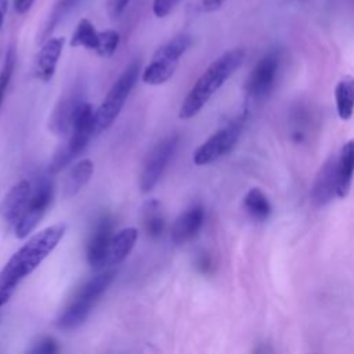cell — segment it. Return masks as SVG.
<instances>
[{
  "label": "cell",
  "instance_id": "cell-1",
  "mask_svg": "<svg viewBox=\"0 0 354 354\" xmlns=\"http://www.w3.org/2000/svg\"><path fill=\"white\" fill-rule=\"evenodd\" d=\"M65 224L50 225L24 243L0 271V306H4L18 285L29 277L43 260L57 248L65 234Z\"/></svg>",
  "mask_w": 354,
  "mask_h": 354
},
{
  "label": "cell",
  "instance_id": "cell-2",
  "mask_svg": "<svg viewBox=\"0 0 354 354\" xmlns=\"http://www.w3.org/2000/svg\"><path fill=\"white\" fill-rule=\"evenodd\" d=\"M245 48L236 47L217 57L198 77L187 97L184 98L178 116L180 119H191L201 112L214 93L230 79V76L245 61Z\"/></svg>",
  "mask_w": 354,
  "mask_h": 354
},
{
  "label": "cell",
  "instance_id": "cell-3",
  "mask_svg": "<svg viewBox=\"0 0 354 354\" xmlns=\"http://www.w3.org/2000/svg\"><path fill=\"white\" fill-rule=\"evenodd\" d=\"M116 272L106 270L88 279L73 296L71 303L62 311L57 319V326L64 330H72L79 328L90 315L95 301L108 289L115 279Z\"/></svg>",
  "mask_w": 354,
  "mask_h": 354
},
{
  "label": "cell",
  "instance_id": "cell-4",
  "mask_svg": "<svg viewBox=\"0 0 354 354\" xmlns=\"http://www.w3.org/2000/svg\"><path fill=\"white\" fill-rule=\"evenodd\" d=\"M95 111L91 104L83 102L72 122L71 136L64 147H61L55 153L48 166V173L55 174L66 167L75 158L80 155V152L86 148L91 136L95 133Z\"/></svg>",
  "mask_w": 354,
  "mask_h": 354
},
{
  "label": "cell",
  "instance_id": "cell-5",
  "mask_svg": "<svg viewBox=\"0 0 354 354\" xmlns=\"http://www.w3.org/2000/svg\"><path fill=\"white\" fill-rule=\"evenodd\" d=\"M140 61L136 59L120 73V76L115 80L108 94L95 109V133L100 134L104 130L109 129L116 118L119 116L126 100L129 98L137 79L140 75Z\"/></svg>",
  "mask_w": 354,
  "mask_h": 354
},
{
  "label": "cell",
  "instance_id": "cell-6",
  "mask_svg": "<svg viewBox=\"0 0 354 354\" xmlns=\"http://www.w3.org/2000/svg\"><path fill=\"white\" fill-rule=\"evenodd\" d=\"M191 43V36L181 33L162 44L145 66L141 77L142 82L149 86H160L166 83L174 75L180 58L189 48Z\"/></svg>",
  "mask_w": 354,
  "mask_h": 354
},
{
  "label": "cell",
  "instance_id": "cell-7",
  "mask_svg": "<svg viewBox=\"0 0 354 354\" xmlns=\"http://www.w3.org/2000/svg\"><path fill=\"white\" fill-rule=\"evenodd\" d=\"M54 196V184L50 176H41L32 185L26 207L14 227L15 236L19 239L30 235L40 220L44 217Z\"/></svg>",
  "mask_w": 354,
  "mask_h": 354
},
{
  "label": "cell",
  "instance_id": "cell-8",
  "mask_svg": "<svg viewBox=\"0 0 354 354\" xmlns=\"http://www.w3.org/2000/svg\"><path fill=\"white\" fill-rule=\"evenodd\" d=\"M246 115H241L218 129L212 134L203 144H201L194 152V163L198 166H205L216 162L217 159L227 155L238 142Z\"/></svg>",
  "mask_w": 354,
  "mask_h": 354
},
{
  "label": "cell",
  "instance_id": "cell-9",
  "mask_svg": "<svg viewBox=\"0 0 354 354\" xmlns=\"http://www.w3.org/2000/svg\"><path fill=\"white\" fill-rule=\"evenodd\" d=\"M281 68V51L271 50L264 54L250 71L245 83L246 94L250 100L259 101L267 97L275 86Z\"/></svg>",
  "mask_w": 354,
  "mask_h": 354
},
{
  "label": "cell",
  "instance_id": "cell-10",
  "mask_svg": "<svg viewBox=\"0 0 354 354\" xmlns=\"http://www.w3.org/2000/svg\"><path fill=\"white\" fill-rule=\"evenodd\" d=\"M178 145V136L170 134L160 140L147 156L141 174H140V188L141 191L149 192L160 180L166 166L169 165L171 156L174 155Z\"/></svg>",
  "mask_w": 354,
  "mask_h": 354
},
{
  "label": "cell",
  "instance_id": "cell-11",
  "mask_svg": "<svg viewBox=\"0 0 354 354\" xmlns=\"http://www.w3.org/2000/svg\"><path fill=\"white\" fill-rule=\"evenodd\" d=\"M83 102L84 100L82 86H75L68 93H65L57 102L54 112L50 118V130L58 136L66 134L71 130L75 115Z\"/></svg>",
  "mask_w": 354,
  "mask_h": 354
},
{
  "label": "cell",
  "instance_id": "cell-12",
  "mask_svg": "<svg viewBox=\"0 0 354 354\" xmlns=\"http://www.w3.org/2000/svg\"><path fill=\"white\" fill-rule=\"evenodd\" d=\"M112 231L113 220L109 216H102L97 220L87 243V261L95 270L106 266L108 249L113 236Z\"/></svg>",
  "mask_w": 354,
  "mask_h": 354
},
{
  "label": "cell",
  "instance_id": "cell-13",
  "mask_svg": "<svg viewBox=\"0 0 354 354\" xmlns=\"http://www.w3.org/2000/svg\"><path fill=\"white\" fill-rule=\"evenodd\" d=\"M336 162L337 158L329 156L318 169L313 187H311V202L315 207L326 206L336 194L337 177H336Z\"/></svg>",
  "mask_w": 354,
  "mask_h": 354
},
{
  "label": "cell",
  "instance_id": "cell-14",
  "mask_svg": "<svg viewBox=\"0 0 354 354\" xmlns=\"http://www.w3.org/2000/svg\"><path fill=\"white\" fill-rule=\"evenodd\" d=\"M205 221V209L202 205L195 203L185 209L173 223L171 242L174 245H184L198 235Z\"/></svg>",
  "mask_w": 354,
  "mask_h": 354
},
{
  "label": "cell",
  "instance_id": "cell-15",
  "mask_svg": "<svg viewBox=\"0 0 354 354\" xmlns=\"http://www.w3.org/2000/svg\"><path fill=\"white\" fill-rule=\"evenodd\" d=\"M65 37L54 36L43 41L35 59V75L41 82H50L55 73L58 59L62 54Z\"/></svg>",
  "mask_w": 354,
  "mask_h": 354
},
{
  "label": "cell",
  "instance_id": "cell-16",
  "mask_svg": "<svg viewBox=\"0 0 354 354\" xmlns=\"http://www.w3.org/2000/svg\"><path fill=\"white\" fill-rule=\"evenodd\" d=\"M30 191H32V183L28 180H19L17 184H14L10 188V191L4 196L0 205V214L8 225L15 227V224L21 218L26 207Z\"/></svg>",
  "mask_w": 354,
  "mask_h": 354
},
{
  "label": "cell",
  "instance_id": "cell-17",
  "mask_svg": "<svg viewBox=\"0 0 354 354\" xmlns=\"http://www.w3.org/2000/svg\"><path fill=\"white\" fill-rule=\"evenodd\" d=\"M354 176V138L348 140L337 158L336 162V177H337V189L336 194L339 198H346L350 192L351 183Z\"/></svg>",
  "mask_w": 354,
  "mask_h": 354
},
{
  "label": "cell",
  "instance_id": "cell-18",
  "mask_svg": "<svg viewBox=\"0 0 354 354\" xmlns=\"http://www.w3.org/2000/svg\"><path fill=\"white\" fill-rule=\"evenodd\" d=\"M138 238V231L134 227H127L118 231L109 243L108 256H106V266H118L120 264L133 250Z\"/></svg>",
  "mask_w": 354,
  "mask_h": 354
},
{
  "label": "cell",
  "instance_id": "cell-19",
  "mask_svg": "<svg viewBox=\"0 0 354 354\" xmlns=\"http://www.w3.org/2000/svg\"><path fill=\"white\" fill-rule=\"evenodd\" d=\"M94 171V163L90 159H82L72 166L64 181V196H75L90 181Z\"/></svg>",
  "mask_w": 354,
  "mask_h": 354
},
{
  "label": "cell",
  "instance_id": "cell-20",
  "mask_svg": "<svg viewBox=\"0 0 354 354\" xmlns=\"http://www.w3.org/2000/svg\"><path fill=\"white\" fill-rule=\"evenodd\" d=\"M336 111L342 120H348L354 111V77L344 76L335 87Z\"/></svg>",
  "mask_w": 354,
  "mask_h": 354
},
{
  "label": "cell",
  "instance_id": "cell-21",
  "mask_svg": "<svg viewBox=\"0 0 354 354\" xmlns=\"http://www.w3.org/2000/svg\"><path fill=\"white\" fill-rule=\"evenodd\" d=\"M142 224L148 236L159 238L165 231V214L162 205L156 199L145 202L142 207Z\"/></svg>",
  "mask_w": 354,
  "mask_h": 354
},
{
  "label": "cell",
  "instance_id": "cell-22",
  "mask_svg": "<svg viewBox=\"0 0 354 354\" xmlns=\"http://www.w3.org/2000/svg\"><path fill=\"white\" fill-rule=\"evenodd\" d=\"M98 41H100V32L95 29L94 24L87 18H82L77 22L75 32L72 33L69 44L72 47H83V48L95 51L98 47Z\"/></svg>",
  "mask_w": 354,
  "mask_h": 354
},
{
  "label": "cell",
  "instance_id": "cell-23",
  "mask_svg": "<svg viewBox=\"0 0 354 354\" xmlns=\"http://www.w3.org/2000/svg\"><path fill=\"white\" fill-rule=\"evenodd\" d=\"M243 207L248 214L257 221H266L271 214V205L259 188H250L243 198Z\"/></svg>",
  "mask_w": 354,
  "mask_h": 354
},
{
  "label": "cell",
  "instance_id": "cell-24",
  "mask_svg": "<svg viewBox=\"0 0 354 354\" xmlns=\"http://www.w3.org/2000/svg\"><path fill=\"white\" fill-rule=\"evenodd\" d=\"M311 124V112L303 105H297L290 115V137L295 142H303L308 136Z\"/></svg>",
  "mask_w": 354,
  "mask_h": 354
},
{
  "label": "cell",
  "instance_id": "cell-25",
  "mask_svg": "<svg viewBox=\"0 0 354 354\" xmlns=\"http://www.w3.org/2000/svg\"><path fill=\"white\" fill-rule=\"evenodd\" d=\"M79 0H61L57 7L54 8V11L51 12V15L48 17V21L47 24L44 25L37 41H44L48 39L50 33L53 32V29L58 25V22L71 11V8L77 3Z\"/></svg>",
  "mask_w": 354,
  "mask_h": 354
},
{
  "label": "cell",
  "instance_id": "cell-26",
  "mask_svg": "<svg viewBox=\"0 0 354 354\" xmlns=\"http://www.w3.org/2000/svg\"><path fill=\"white\" fill-rule=\"evenodd\" d=\"M119 41H120V36L116 30H113V29L102 30V32H100V41H98V47H97L95 53L102 58H109L118 50Z\"/></svg>",
  "mask_w": 354,
  "mask_h": 354
},
{
  "label": "cell",
  "instance_id": "cell-27",
  "mask_svg": "<svg viewBox=\"0 0 354 354\" xmlns=\"http://www.w3.org/2000/svg\"><path fill=\"white\" fill-rule=\"evenodd\" d=\"M14 68H15V51H14L12 47H10L7 50V54L4 57V62H3V66H1V71H0V108L3 105L8 84L11 82Z\"/></svg>",
  "mask_w": 354,
  "mask_h": 354
},
{
  "label": "cell",
  "instance_id": "cell-28",
  "mask_svg": "<svg viewBox=\"0 0 354 354\" xmlns=\"http://www.w3.org/2000/svg\"><path fill=\"white\" fill-rule=\"evenodd\" d=\"M58 350H59V347H58L57 340L51 336H44V337H40L39 342L35 343V346L30 348V353H35V354H54Z\"/></svg>",
  "mask_w": 354,
  "mask_h": 354
},
{
  "label": "cell",
  "instance_id": "cell-29",
  "mask_svg": "<svg viewBox=\"0 0 354 354\" xmlns=\"http://www.w3.org/2000/svg\"><path fill=\"white\" fill-rule=\"evenodd\" d=\"M178 1L180 0H153L152 11H153L155 17L165 18L174 10V7L177 6Z\"/></svg>",
  "mask_w": 354,
  "mask_h": 354
},
{
  "label": "cell",
  "instance_id": "cell-30",
  "mask_svg": "<svg viewBox=\"0 0 354 354\" xmlns=\"http://www.w3.org/2000/svg\"><path fill=\"white\" fill-rule=\"evenodd\" d=\"M131 0H106V11L112 19L122 17Z\"/></svg>",
  "mask_w": 354,
  "mask_h": 354
},
{
  "label": "cell",
  "instance_id": "cell-31",
  "mask_svg": "<svg viewBox=\"0 0 354 354\" xmlns=\"http://www.w3.org/2000/svg\"><path fill=\"white\" fill-rule=\"evenodd\" d=\"M227 0H201V7L205 12H214L220 10Z\"/></svg>",
  "mask_w": 354,
  "mask_h": 354
},
{
  "label": "cell",
  "instance_id": "cell-32",
  "mask_svg": "<svg viewBox=\"0 0 354 354\" xmlns=\"http://www.w3.org/2000/svg\"><path fill=\"white\" fill-rule=\"evenodd\" d=\"M35 0H14V7L18 14H25L30 10Z\"/></svg>",
  "mask_w": 354,
  "mask_h": 354
},
{
  "label": "cell",
  "instance_id": "cell-33",
  "mask_svg": "<svg viewBox=\"0 0 354 354\" xmlns=\"http://www.w3.org/2000/svg\"><path fill=\"white\" fill-rule=\"evenodd\" d=\"M196 267L202 271V272H207L212 267V260L207 254L202 253L199 257H198V261H196Z\"/></svg>",
  "mask_w": 354,
  "mask_h": 354
},
{
  "label": "cell",
  "instance_id": "cell-34",
  "mask_svg": "<svg viewBox=\"0 0 354 354\" xmlns=\"http://www.w3.org/2000/svg\"><path fill=\"white\" fill-rule=\"evenodd\" d=\"M7 10H8V0H0V29L3 26Z\"/></svg>",
  "mask_w": 354,
  "mask_h": 354
}]
</instances>
